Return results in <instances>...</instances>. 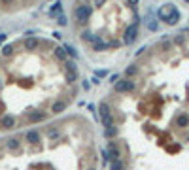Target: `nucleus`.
<instances>
[{"label": "nucleus", "mask_w": 189, "mask_h": 170, "mask_svg": "<svg viewBox=\"0 0 189 170\" xmlns=\"http://www.w3.org/2000/svg\"><path fill=\"white\" fill-rule=\"evenodd\" d=\"M64 77H66V81H68V83H74L76 79H77V72H66Z\"/></svg>", "instance_id": "nucleus-21"}, {"label": "nucleus", "mask_w": 189, "mask_h": 170, "mask_svg": "<svg viewBox=\"0 0 189 170\" xmlns=\"http://www.w3.org/2000/svg\"><path fill=\"white\" fill-rule=\"evenodd\" d=\"M98 110H100V119H102V125H104V127L114 125V117H112V113H110V108H108L106 102H102V104L98 106Z\"/></svg>", "instance_id": "nucleus-3"}, {"label": "nucleus", "mask_w": 189, "mask_h": 170, "mask_svg": "<svg viewBox=\"0 0 189 170\" xmlns=\"http://www.w3.org/2000/svg\"><path fill=\"white\" fill-rule=\"evenodd\" d=\"M6 38H8L6 34H0V43H2V42H6Z\"/></svg>", "instance_id": "nucleus-33"}, {"label": "nucleus", "mask_w": 189, "mask_h": 170, "mask_svg": "<svg viewBox=\"0 0 189 170\" xmlns=\"http://www.w3.org/2000/svg\"><path fill=\"white\" fill-rule=\"evenodd\" d=\"M127 2H129V6H136V4H138V0H127Z\"/></svg>", "instance_id": "nucleus-31"}, {"label": "nucleus", "mask_w": 189, "mask_h": 170, "mask_svg": "<svg viewBox=\"0 0 189 170\" xmlns=\"http://www.w3.org/2000/svg\"><path fill=\"white\" fill-rule=\"evenodd\" d=\"M47 136H49V138H55V136H57V130H55V129H51V130L47 132Z\"/></svg>", "instance_id": "nucleus-27"}, {"label": "nucleus", "mask_w": 189, "mask_h": 170, "mask_svg": "<svg viewBox=\"0 0 189 170\" xmlns=\"http://www.w3.org/2000/svg\"><path fill=\"white\" fill-rule=\"evenodd\" d=\"M17 125V119L13 115H2L0 117V127L2 129H13Z\"/></svg>", "instance_id": "nucleus-6"}, {"label": "nucleus", "mask_w": 189, "mask_h": 170, "mask_svg": "<svg viewBox=\"0 0 189 170\" xmlns=\"http://www.w3.org/2000/svg\"><path fill=\"white\" fill-rule=\"evenodd\" d=\"M38 45H40V40H38L36 36H28V38L25 40V49H27V51H34Z\"/></svg>", "instance_id": "nucleus-7"}, {"label": "nucleus", "mask_w": 189, "mask_h": 170, "mask_svg": "<svg viewBox=\"0 0 189 170\" xmlns=\"http://www.w3.org/2000/svg\"><path fill=\"white\" fill-rule=\"evenodd\" d=\"M81 38H83L85 42H91V43H93V42H96V40H100L98 36H95V34H93V32H89V30H85V32L81 34Z\"/></svg>", "instance_id": "nucleus-14"}, {"label": "nucleus", "mask_w": 189, "mask_h": 170, "mask_svg": "<svg viewBox=\"0 0 189 170\" xmlns=\"http://www.w3.org/2000/svg\"><path fill=\"white\" fill-rule=\"evenodd\" d=\"M93 2H95V6H102L106 0H93Z\"/></svg>", "instance_id": "nucleus-30"}, {"label": "nucleus", "mask_w": 189, "mask_h": 170, "mask_svg": "<svg viewBox=\"0 0 189 170\" xmlns=\"http://www.w3.org/2000/svg\"><path fill=\"white\" fill-rule=\"evenodd\" d=\"M57 23H59L61 27H66V25H68V21H66V15H64V13H61V15L57 17Z\"/></svg>", "instance_id": "nucleus-24"}, {"label": "nucleus", "mask_w": 189, "mask_h": 170, "mask_svg": "<svg viewBox=\"0 0 189 170\" xmlns=\"http://www.w3.org/2000/svg\"><path fill=\"white\" fill-rule=\"evenodd\" d=\"M91 170H95V168H91Z\"/></svg>", "instance_id": "nucleus-35"}, {"label": "nucleus", "mask_w": 189, "mask_h": 170, "mask_svg": "<svg viewBox=\"0 0 189 170\" xmlns=\"http://www.w3.org/2000/svg\"><path fill=\"white\" fill-rule=\"evenodd\" d=\"M55 55H57V59H61V61H66V59H68V53H66V49L62 47V45H59V47L55 49Z\"/></svg>", "instance_id": "nucleus-12"}, {"label": "nucleus", "mask_w": 189, "mask_h": 170, "mask_svg": "<svg viewBox=\"0 0 189 170\" xmlns=\"http://www.w3.org/2000/svg\"><path fill=\"white\" fill-rule=\"evenodd\" d=\"M8 147H9V149L19 147V140H17V138H9V140H8Z\"/></svg>", "instance_id": "nucleus-23"}, {"label": "nucleus", "mask_w": 189, "mask_h": 170, "mask_svg": "<svg viewBox=\"0 0 189 170\" xmlns=\"http://www.w3.org/2000/svg\"><path fill=\"white\" fill-rule=\"evenodd\" d=\"M117 79H119V76H117V74H114L112 77H110V81H112V83H115V81H117Z\"/></svg>", "instance_id": "nucleus-29"}, {"label": "nucleus", "mask_w": 189, "mask_h": 170, "mask_svg": "<svg viewBox=\"0 0 189 170\" xmlns=\"http://www.w3.org/2000/svg\"><path fill=\"white\" fill-rule=\"evenodd\" d=\"M12 2H13V0H0V4H4V6L6 4H12Z\"/></svg>", "instance_id": "nucleus-32"}, {"label": "nucleus", "mask_w": 189, "mask_h": 170, "mask_svg": "<svg viewBox=\"0 0 189 170\" xmlns=\"http://www.w3.org/2000/svg\"><path fill=\"white\" fill-rule=\"evenodd\" d=\"M178 21H180V11L174 9V11H172V15L168 17V21H166V23H168V25H176Z\"/></svg>", "instance_id": "nucleus-19"}, {"label": "nucleus", "mask_w": 189, "mask_h": 170, "mask_svg": "<svg viewBox=\"0 0 189 170\" xmlns=\"http://www.w3.org/2000/svg\"><path fill=\"white\" fill-rule=\"evenodd\" d=\"M64 68H66V72H76V70H77L76 62H74V61H68V59L64 61Z\"/></svg>", "instance_id": "nucleus-20"}, {"label": "nucleus", "mask_w": 189, "mask_h": 170, "mask_svg": "<svg viewBox=\"0 0 189 170\" xmlns=\"http://www.w3.org/2000/svg\"><path fill=\"white\" fill-rule=\"evenodd\" d=\"M176 125H178V127H187V125H189V115H185V113L180 115L176 119Z\"/></svg>", "instance_id": "nucleus-17"}, {"label": "nucleus", "mask_w": 189, "mask_h": 170, "mask_svg": "<svg viewBox=\"0 0 189 170\" xmlns=\"http://www.w3.org/2000/svg\"><path fill=\"white\" fill-rule=\"evenodd\" d=\"M66 106H68V102H66V100H57L51 106V113H62L66 110Z\"/></svg>", "instance_id": "nucleus-8"}, {"label": "nucleus", "mask_w": 189, "mask_h": 170, "mask_svg": "<svg viewBox=\"0 0 189 170\" xmlns=\"http://www.w3.org/2000/svg\"><path fill=\"white\" fill-rule=\"evenodd\" d=\"M91 13H93V9L89 8V6H85V4H76V8H74V17H76V21L80 23V25L89 23Z\"/></svg>", "instance_id": "nucleus-1"}, {"label": "nucleus", "mask_w": 189, "mask_h": 170, "mask_svg": "<svg viewBox=\"0 0 189 170\" xmlns=\"http://www.w3.org/2000/svg\"><path fill=\"white\" fill-rule=\"evenodd\" d=\"M96 76H100V77H102V76H108V70H96Z\"/></svg>", "instance_id": "nucleus-28"}, {"label": "nucleus", "mask_w": 189, "mask_h": 170, "mask_svg": "<svg viewBox=\"0 0 189 170\" xmlns=\"http://www.w3.org/2000/svg\"><path fill=\"white\" fill-rule=\"evenodd\" d=\"M134 89V81L132 79H121V81H115V91L117 93H129V91Z\"/></svg>", "instance_id": "nucleus-4"}, {"label": "nucleus", "mask_w": 189, "mask_h": 170, "mask_svg": "<svg viewBox=\"0 0 189 170\" xmlns=\"http://www.w3.org/2000/svg\"><path fill=\"white\" fill-rule=\"evenodd\" d=\"M115 134H117V129L114 127V125H110V127L104 129V136H106V138H114Z\"/></svg>", "instance_id": "nucleus-16"}, {"label": "nucleus", "mask_w": 189, "mask_h": 170, "mask_svg": "<svg viewBox=\"0 0 189 170\" xmlns=\"http://www.w3.org/2000/svg\"><path fill=\"white\" fill-rule=\"evenodd\" d=\"M138 28H140V21L134 19V23L129 25L127 30H125V34H123V43H127V45L134 43V40H136V36H138Z\"/></svg>", "instance_id": "nucleus-2"}, {"label": "nucleus", "mask_w": 189, "mask_h": 170, "mask_svg": "<svg viewBox=\"0 0 189 170\" xmlns=\"http://www.w3.org/2000/svg\"><path fill=\"white\" fill-rule=\"evenodd\" d=\"M13 49H15V45L13 43H8L2 47V57H12L13 55Z\"/></svg>", "instance_id": "nucleus-15"}, {"label": "nucleus", "mask_w": 189, "mask_h": 170, "mask_svg": "<svg viewBox=\"0 0 189 170\" xmlns=\"http://www.w3.org/2000/svg\"><path fill=\"white\" fill-rule=\"evenodd\" d=\"M148 28H149V30H157V21H155V19H149Z\"/></svg>", "instance_id": "nucleus-26"}, {"label": "nucleus", "mask_w": 189, "mask_h": 170, "mask_svg": "<svg viewBox=\"0 0 189 170\" xmlns=\"http://www.w3.org/2000/svg\"><path fill=\"white\" fill-rule=\"evenodd\" d=\"M136 72H138V68L132 64V66H129V68H127V72H125V74H127V76H134Z\"/></svg>", "instance_id": "nucleus-25"}, {"label": "nucleus", "mask_w": 189, "mask_h": 170, "mask_svg": "<svg viewBox=\"0 0 189 170\" xmlns=\"http://www.w3.org/2000/svg\"><path fill=\"white\" fill-rule=\"evenodd\" d=\"M46 117H47L46 111H32L30 115H28V121H30V123H40V121H43Z\"/></svg>", "instance_id": "nucleus-9"}, {"label": "nucleus", "mask_w": 189, "mask_h": 170, "mask_svg": "<svg viewBox=\"0 0 189 170\" xmlns=\"http://www.w3.org/2000/svg\"><path fill=\"white\" fill-rule=\"evenodd\" d=\"M123 168H125V164H123V161H119V159L110 163V170H123Z\"/></svg>", "instance_id": "nucleus-18"}, {"label": "nucleus", "mask_w": 189, "mask_h": 170, "mask_svg": "<svg viewBox=\"0 0 189 170\" xmlns=\"http://www.w3.org/2000/svg\"><path fill=\"white\" fill-rule=\"evenodd\" d=\"M49 17H57L59 13H62V4H61V0H57V2H55L51 8H49Z\"/></svg>", "instance_id": "nucleus-10"}, {"label": "nucleus", "mask_w": 189, "mask_h": 170, "mask_svg": "<svg viewBox=\"0 0 189 170\" xmlns=\"http://www.w3.org/2000/svg\"><path fill=\"white\" fill-rule=\"evenodd\" d=\"M27 142L38 144V142H40V132H38V130H28V132H27Z\"/></svg>", "instance_id": "nucleus-11"}, {"label": "nucleus", "mask_w": 189, "mask_h": 170, "mask_svg": "<svg viewBox=\"0 0 189 170\" xmlns=\"http://www.w3.org/2000/svg\"><path fill=\"white\" fill-rule=\"evenodd\" d=\"M108 47H110V43H104L100 40L93 42V51H102V49H108Z\"/></svg>", "instance_id": "nucleus-13"}, {"label": "nucleus", "mask_w": 189, "mask_h": 170, "mask_svg": "<svg viewBox=\"0 0 189 170\" xmlns=\"http://www.w3.org/2000/svg\"><path fill=\"white\" fill-rule=\"evenodd\" d=\"M174 9H176V8H174L172 4H164V6H161V8H159L157 17H159L161 21H164V23H166V21H168V17L172 15V11H174Z\"/></svg>", "instance_id": "nucleus-5"}, {"label": "nucleus", "mask_w": 189, "mask_h": 170, "mask_svg": "<svg viewBox=\"0 0 189 170\" xmlns=\"http://www.w3.org/2000/svg\"><path fill=\"white\" fill-rule=\"evenodd\" d=\"M185 2H189V0H185Z\"/></svg>", "instance_id": "nucleus-34"}, {"label": "nucleus", "mask_w": 189, "mask_h": 170, "mask_svg": "<svg viewBox=\"0 0 189 170\" xmlns=\"http://www.w3.org/2000/svg\"><path fill=\"white\" fill-rule=\"evenodd\" d=\"M62 47L66 49V53H68V55H72V57H77V51L72 47V45H68V43H62Z\"/></svg>", "instance_id": "nucleus-22"}]
</instances>
